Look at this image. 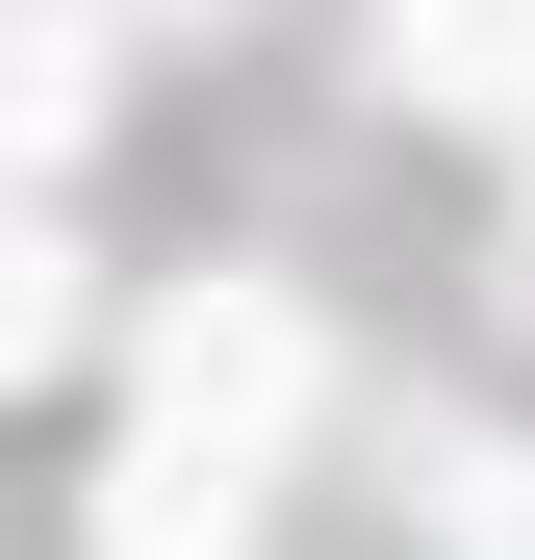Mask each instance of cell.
Listing matches in <instances>:
<instances>
[{
    "instance_id": "1",
    "label": "cell",
    "mask_w": 535,
    "mask_h": 560,
    "mask_svg": "<svg viewBox=\"0 0 535 560\" xmlns=\"http://www.w3.org/2000/svg\"><path fill=\"white\" fill-rule=\"evenodd\" d=\"M153 408H178V433H255V458H281V433H306V306H281V280H205V306L153 331Z\"/></svg>"
},
{
    "instance_id": "2",
    "label": "cell",
    "mask_w": 535,
    "mask_h": 560,
    "mask_svg": "<svg viewBox=\"0 0 535 560\" xmlns=\"http://www.w3.org/2000/svg\"><path fill=\"white\" fill-rule=\"evenodd\" d=\"M230 535H255V433H178V408H153V433L103 458V560H230Z\"/></svg>"
},
{
    "instance_id": "5",
    "label": "cell",
    "mask_w": 535,
    "mask_h": 560,
    "mask_svg": "<svg viewBox=\"0 0 535 560\" xmlns=\"http://www.w3.org/2000/svg\"><path fill=\"white\" fill-rule=\"evenodd\" d=\"M51 331H77V255H51V230H0V383H26Z\"/></svg>"
},
{
    "instance_id": "4",
    "label": "cell",
    "mask_w": 535,
    "mask_h": 560,
    "mask_svg": "<svg viewBox=\"0 0 535 560\" xmlns=\"http://www.w3.org/2000/svg\"><path fill=\"white\" fill-rule=\"evenodd\" d=\"M103 77H77V0H0V153H51Z\"/></svg>"
},
{
    "instance_id": "3",
    "label": "cell",
    "mask_w": 535,
    "mask_h": 560,
    "mask_svg": "<svg viewBox=\"0 0 535 560\" xmlns=\"http://www.w3.org/2000/svg\"><path fill=\"white\" fill-rule=\"evenodd\" d=\"M383 103H535V0H383Z\"/></svg>"
}]
</instances>
